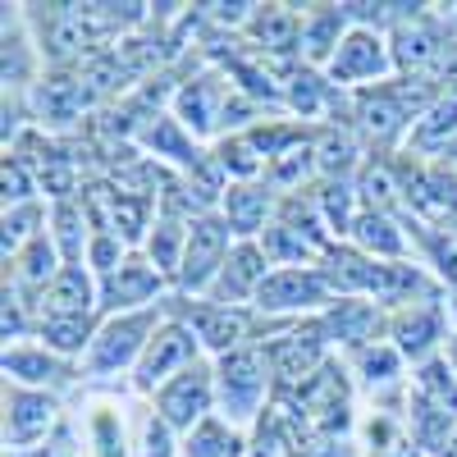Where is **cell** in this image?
Wrapping results in <instances>:
<instances>
[{
  "instance_id": "cell-34",
  "label": "cell",
  "mask_w": 457,
  "mask_h": 457,
  "mask_svg": "<svg viewBox=\"0 0 457 457\" xmlns=\"http://www.w3.org/2000/svg\"><path fill=\"white\" fill-rule=\"evenodd\" d=\"M261 252L270 256V265H279V270H297V265H320V261H325V252H320L312 238L293 234V228L279 224V220L261 234Z\"/></svg>"
},
{
  "instance_id": "cell-11",
  "label": "cell",
  "mask_w": 457,
  "mask_h": 457,
  "mask_svg": "<svg viewBox=\"0 0 457 457\" xmlns=\"http://www.w3.org/2000/svg\"><path fill=\"white\" fill-rule=\"evenodd\" d=\"M165 275L151 265V256L146 252H129L124 261H120V270H110L105 279H101V316H110V312H142V307H156L161 302V293H165Z\"/></svg>"
},
{
  "instance_id": "cell-13",
  "label": "cell",
  "mask_w": 457,
  "mask_h": 457,
  "mask_svg": "<svg viewBox=\"0 0 457 457\" xmlns=\"http://www.w3.org/2000/svg\"><path fill=\"white\" fill-rule=\"evenodd\" d=\"M389 69H394V46L375 28H353L338 42L334 60L325 64V79L334 87H348V83H366V79H385Z\"/></svg>"
},
{
  "instance_id": "cell-46",
  "label": "cell",
  "mask_w": 457,
  "mask_h": 457,
  "mask_svg": "<svg viewBox=\"0 0 457 457\" xmlns=\"http://www.w3.org/2000/svg\"><path fill=\"white\" fill-rule=\"evenodd\" d=\"M0 174H5V206L37 202V179L28 174V165L14 156V151H5V165H0Z\"/></svg>"
},
{
  "instance_id": "cell-9",
  "label": "cell",
  "mask_w": 457,
  "mask_h": 457,
  "mask_svg": "<svg viewBox=\"0 0 457 457\" xmlns=\"http://www.w3.org/2000/svg\"><path fill=\"white\" fill-rule=\"evenodd\" d=\"M197 353H202L197 334L187 329L183 320H174V316H170V320L156 329V338L146 343L142 361L133 366V389L156 398V389H165L174 375H183L187 366H197Z\"/></svg>"
},
{
  "instance_id": "cell-24",
  "label": "cell",
  "mask_w": 457,
  "mask_h": 457,
  "mask_svg": "<svg viewBox=\"0 0 457 457\" xmlns=\"http://www.w3.org/2000/svg\"><path fill=\"white\" fill-rule=\"evenodd\" d=\"M247 37L270 55H297L302 46V10L293 5H256L247 19Z\"/></svg>"
},
{
  "instance_id": "cell-10",
  "label": "cell",
  "mask_w": 457,
  "mask_h": 457,
  "mask_svg": "<svg viewBox=\"0 0 457 457\" xmlns=\"http://www.w3.org/2000/svg\"><path fill=\"white\" fill-rule=\"evenodd\" d=\"M211 407H215V366H206V361L174 375L165 389H156V403H151V411H161L165 421L183 435H193L211 416Z\"/></svg>"
},
{
  "instance_id": "cell-19",
  "label": "cell",
  "mask_w": 457,
  "mask_h": 457,
  "mask_svg": "<svg viewBox=\"0 0 457 457\" xmlns=\"http://www.w3.org/2000/svg\"><path fill=\"white\" fill-rule=\"evenodd\" d=\"M42 320H87L101 316V284H92L87 265H64L51 279V288L37 297Z\"/></svg>"
},
{
  "instance_id": "cell-18",
  "label": "cell",
  "mask_w": 457,
  "mask_h": 457,
  "mask_svg": "<svg viewBox=\"0 0 457 457\" xmlns=\"http://www.w3.org/2000/svg\"><path fill=\"white\" fill-rule=\"evenodd\" d=\"M179 124L187 129V133H197V137H206V133H215L224 120H228V105H234V87H228V79L224 73H202V79H187L183 87H179Z\"/></svg>"
},
{
  "instance_id": "cell-51",
  "label": "cell",
  "mask_w": 457,
  "mask_h": 457,
  "mask_svg": "<svg viewBox=\"0 0 457 457\" xmlns=\"http://www.w3.org/2000/svg\"><path fill=\"white\" fill-rule=\"evenodd\" d=\"M444 161H448V165H453V170H457V142H453V146H448V156H444Z\"/></svg>"
},
{
  "instance_id": "cell-6",
  "label": "cell",
  "mask_w": 457,
  "mask_h": 457,
  "mask_svg": "<svg viewBox=\"0 0 457 457\" xmlns=\"http://www.w3.org/2000/svg\"><path fill=\"white\" fill-rule=\"evenodd\" d=\"M165 312L193 329L197 343L211 348L215 357L238 353L243 343L256 338V312L252 307H220V302H206V297H170Z\"/></svg>"
},
{
  "instance_id": "cell-23",
  "label": "cell",
  "mask_w": 457,
  "mask_h": 457,
  "mask_svg": "<svg viewBox=\"0 0 457 457\" xmlns=\"http://www.w3.org/2000/svg\"><path fill=\"white\" fill-rule=\"evenodd\" d=\"M5 375L10 385H23V389H42V385H69L73 370L60 353L51 348H32V343H14V348H5Z\"/></svg>"
},
{
  "instance_id": "cell-43",
  "label": "cell",
  "mask_w": 457,
  "mask_h": 457,
  "mask_svg": "<svg viewBox=\"0 0 457 457\" xmlns=\"http://www.w3.org/2000/svg\"><path fill=\"white\" fill-rule=\"evenodd\" d=\"M92 444H96V457H124V421L110 403L92 411Z\"/></svg>"
},
{
  "instance_id": "cell-44",
  "label": "cell",
  "mask_w": 457,
  "mask_h": 457,
  "mask_svg": "<svg viewBox=\"0 0 457 457\" xmlns=\"http://www.w3.org/2000/svg\"><path fill=\"white\" fill-rule=\"evenodd\" d=\"M247 457H293V444H288V435H284V426H279V416H275L270 407H265V416L256 421V439H252Z\"/></svg>"
},
{
  "instance_id": "cell-20",
  "label": "cell",
  "mask_w": 457,
  "mask_h": 457,
  "mask_svg": "<svg viewBox=\"0 0 457 457\" xmlns=\"http://www.w3.org/2000/svg\"><path fill=\"white\" fill-rule=\"evenodd\" d=\"M133 146L156 151V156H170V161L183 165L187 174H197V170L206 165L202 146L183 133L179 120H170V114H161V110H142V120H137V129H133Z\"/></svg>"
},
{
  "instance_id": "cell-22",
  "label": "cell",
  "mask_w": 457,
  "mask_h": 457,
  "mask_svg": "<svg viewBox=\"0 0 457 457\" xmlns=\"http://www.w3.org/2000/svg\"><path fill=\"white\" fill-rule=\"evenodd\" d=\"M353 19H348V10H343V5H307V10H302V46H297V55H302V64H329L334 60V51H338V42H343V37H348V32H343V28H348Z\"/></svg>"
},
{
  "instance_id": "cell-30",
  "label": "cell",
  "mask_w": 457,
  "mask_h": 457,
  "mask_svg": "<svg viewBox=\"0 0 457 457\" xmlns=\"http://www.w3.org/2000/svg\"><path fill=\"white\" fill-rule=\"evenodd\" d=\"M187 220H174V215H161L156 224H151V234H146V256L151 265L174 284L179 270H183V252H187Z\"/></svg>"
},
{
  "instance_id": "cell-33",
  "label": "cell",
  "mask_w": 457,
  "mask_h": 457,
  "mask_svg": "<svg viewBox=\"0 0 457 457\" xmlns=\"http://www.w3.org/2000/svg\"><path fill=\"white\" fill-rule=\"evenodd\" d=\"M247 439L238 435V426L220 421V416H206V421L183 439L179 457H247Z\"/></svg>"
},
{
  "instance_id": "cell-5",
  "label": "cell",
  "mask_w": 457,
  "mask_h": 457,
  "mask_svg": "<svg viewBox=\"0 0 457 457\" xmlns=\"http://www.w3.org/2000/svg\"><path fill=\"white\" fill-rule=\"evenodd\" d=\"M302 407V421H307V435L312 444L320 439H338V435H348L353 430V385H348V375H343V366L329 357L307 385L302 389H288Z\"/></svg>"
},
{
  "instance_id": "cell-25",
  "label": "cell",
  "mask_w": 457,
  "mask_h": 457,
  "mask_svg": "<svg viewBox=\"0 0 457 457\" xmlns=\"http://www.w3.org/2000/svg\"><path fill=\"white\" fill-rule=\"evenodd\" d=\"M51 238H55L64 265H87V247H92L96 234H92L83 197H64V202L51 206Z\"/></svg>"
},
{
  "instance_id": "cell-45",
  "label": "cell",
  "mask_w": 457,
  "mask_h": 457,
  "mask_svg": "<svg viewBox=\"0 0 457 457\" xmlns=\"http://www.w3.org/2000/svg\"><path fill=\"white\" fill-rule=\"evenodd\" d=\"M174 426L165 421L161 411H146V421H142V448H137V457H179V448H174Z\"/></svg>"
},
{
  "instance_id": "cell-2",
  "label": "cell",
  "mask_w": 457,
  "mask_h": 457,
  "mask_svg": "<svg viewBox=\"0 0 457 457\" xmlns=\"http://www.w3.org/2000/svg\"><path fill=\"white\" fill-rule=\"evenodd\" d=\"M270 398H275V366L265 343H243L238 353L215 361V403L228 426L261 421Z\"/></svg>"
},
{
  "instance_id": "cell-4",
  "label": "cell",
  "mask_w": 457,
  "mask_h": 457,
  "mask_svg": "<svg viewBox=\"0 0 457 457\" xmlns=\"http://www.w3.org/2000/svg\"><path fill=\"white\" fill-rule=\"evenodd\" d=\"M170 320L165 302H156V307H142V312H124V316H105L92 348L83 357V370L87 375H110V370H124V366H137L146 343L156 338V329Z\"/></svg>"
},
{
  "instance_id": "cell-32",
  "label": "cell",
  "mask_w": 457,
  "mask_h": 457,
  "mask_svg": "<svg viewBox=\"0 0 457 457\" xmlns=\"http://www.w3.org/2000/svg\"><path fill=\"white\" fill-rule=\"evenodd\" d=\"M275 220H279V224H288L293 234L312 238L320 252H329V247H334L329 220H325V211H320L316 193H293V197H279V211H275Z\"/></svg>"
},
{
  "instance_id": "cell-48",
  "label": "cell",
  "mask_w": 457,
  "mask_h": 457,
  "mask_svg": "<svg viewBox=\"0 0 457 457\" xmlns=\"http://www.w3.org/2000/svg\"><path fill=\"white\" fill-rule=\"evenodd\" d=\"M32 457H83V453H79V444H73V430H69V426H60L42 448L32 453Z\"/></svg>"
},
{
  "instance_id": "cell-1",
  "label": "cell",
  "mask_w": 457,
  "mask_h": 457,
  "mask_svg": "<svg viewBox=\"0 0 457 457\" xmlns=\"http://www.w3.org/2000/svg\"><path fill=\"white\" fill-rule=\"evenodd\" d=\"M320 270L329 275L334 293L338 297H370L379 307H407V302H435L439 297V284L430 275H421L416 265L407 261H375L348 243H334L320 261Z\"/></svg>"
},
{
  "instance_id": "cell-7",
  "label": "cell",
  "mask_w": 457,
  "mask_h": 457,
  "mask_svg": "<svg viewBox=\"0 0 457 457\" xmlns=\"http://www.w3.org/2000/svg\"><path fill=\"white\" fill-rule=\"evenodd\" d=\"M338 293L329 284V275L320 270V265H297V270H270V279L261 284L252 312L261 316H279V320H293L302 312L320 316L325 307H334Z\"/></svg>"
},
{
  "instance_id": "cell-8",
  "label": "cell",
  "mask_w": 457,
  "mask_h": 457,
  "mask_svg": "<svg viewBox=\"0 0 457 457\" xmlns=\"http://www.w3.org/2000/svg\"><path fill=\"white\" fill-rule=\"evenodd\" d=\"M234 228H228V220L224 215H202V220H193V228H187V252H183V270H179V279H174V288L183 293V297H193V293H202L206 297V288L215 284V275L224 270V261H228V252H234Z\"/></svg>"
},
{
  "instance_id": "cell-3",
  "label": "cell",
  "mask_w": 457,
  "mask_h": 457,
  "mask_svg": "<svg viewBox=\"0 0 457 457\" xmlns=\"http://www.w3.org/2000/svg\"><path fill=\"white\" fill-rule=\"evenodd\" d=\"M435 101H439V96H435L430 79L375 83V87H361V92H357V120H361V129H366L379 146H389L407 124L421 120Z\"/></svg>"
},
{
  "instance_id": "cell-37",
  "label": "cell",
  "mask_w": 457,
  "mask_h": 457,
  "mask_svg": "<svg viewBox=\"0 0 457 457\" xmlns=\"http://www.w3.org/2000/svg\"><path fill=\"white\" fill-rule=\"evenodd\" d=\"M316 202H320V211H325V220H329V234H334V238H353V224H357V215H361V211H353V206H357L353 179H325V183L316 187Z\"/></svg>"
},
{
  "instance_id": "cell-16",
  "label": "cell",
  "mask_w": 457,
  "mask_h": 457,
  "mask_svg": "<svg viewBox=\"0 0 457 457\" xmlns=\"http://www.w3.org/2000/svg\"><path fill=\"white\" fill-rule=\"evenodd\" d=\"M265 279H270V256L261 252V243H234L224 270L206 288V302H220V307H247V302H256Z\"/></svg>"
},
{
  "instance_id": "cell-40",
  "label": "cell",
  "mask_w": 457,
  "mask_h": 457,
  "mask_svg": "<svg viewBox=\"0 0 457 457\" xmlns=\"http://www.w3.org/2000/svg\"><path fill=\"white\" fill-rule=\"evenodd\" d=\"M28 60H32V46H28V19L23 14H5V96L23 92L28 87Z\"/></svg>"
},
{
  "instance_id": "cell-29",
  "label": "cell",
  "mask_w": 457,
  "mask_h": 457,
  "mask_svg": "<svg viewBox=\"0 0 457 457\" xmlns=\"http://www.w3.org/2000/svg\"><path fill=\"white\" fill-rule=\"evenodd\" d=\"M312 151H316V170L325 179H353V170L361 165V146L353 129H338V124H320Z\"/></svg>"
},
{
  "instance_id": "cell-52",
  "label": "cell",
  "mask_w": 457,
  "mask_h": 457,
  "mask_svg": "<svg viewBox=\"0 0 457 457\" xmlns=\"http://www.w3.org/2000/svg\"><path fill=\"white\" fill-rule=\"evenodd\" d=\"M5 457H10V453H5Z\"/></svg>"
},
{
  "instance_id": "cell-39",
  "label": "cell",
  "mask_w": 457,
  "mask_h": 457,
  "mask_svg": "<svg viewBox=\"0 0 457 457\" xmlns=\"http://www.w3.org/2000/svg\"><path fill=\"white\" fill-rule=\"evenodd\" d=\"M96 316L87 320H37V334H42V348L60 353V357H79L83 348H92L96 338Z\"/></svg>"
},
{
  "instance_id": "cell-36",
  "label": "cell",
  "mask_w": 457,
  "mask_h": 457,
  "mask_svg": "<svg viewBox=\"0 0 457 457\" xmlns=\"http://www.w3.org/2000/svg\"><path fill=\"white\" fill-rule=\"evenodd\" d=\"M353 361H357V370L366 379V389L370 394H385V389H394L398 379H403V361L407 357L394 348V343H366V348L353 353Z\"/></svg>"
},
{
  "instance_id": "cell-26",
  "label": "cell",
  "mask_w": 457,
  "mask_h": 457,
  "mask_svg": "<svg viewBox=\"0 0 457 457\" xmlns=\"http://www.w3.org/2000/svg\"><path fill=\"white\" fill-rule=\"evenodd\" d=\"M407 435L416 439V448H421L426 457H439L448 448V439L457 435V416H448L444 407H435L426 394H407V416H403Z\"/></svg>"
},
{
  "instance_id": "cell-47",
  "label": "cell",
  "mask_w": 457,
  "mask_h": 457,
  "mask_svg": "<svg viewBox=\"0 0 457 457\" xmlns=\"http://www.w3.org/2000/svg\"><path fill=\"white\" fill-rule=\"evenodd\" d=\"M129 256V247L120 243V238H110V234H96L92 238V247H87V265H92V270L105 279L110 270H120V261Z\"/></svg>"
},
{
  "instance_id": "cell-12",
  "label": "cell",
  "mask_w": 457,
  "mask_h": 457,
  "mask_svg": "<svg viewBox=\"0 0 457 457\" xmlns=\"http://www.w3.org/2000/svg\"><path fill=\"white\" fill-rule=\"evenodd\" d=\"M60 430V403L46 389L5 385V448L46 444Z\"/></svg>"
},
{
  "instance_id": "cell-35",
  "label": "cell",
  "mask_w": 457,
  "mask_h": 457,
  "mask_svg": "<svg viewBox=\"0 0 457 457\" xmlns=\"http://www.w3.org/2000/svg\"><path fill=\"white\" fill-rule=\"evenodd\" d=\"M211 161L228 174V179H238V183H261L265 179V161H261V151L252 146L247 133H228L215 142L211 151Z\"/></svg>"
},
{
  "instance_id": "cell-21",
  "label": "cell",
  "mask_w": 457,
  "mask_h": 457,
  "mask_svg": "<svg viewBox=\"0 0 457 457\" xmlns=\"http://www.w3.org/2000/svg\"><path fill=\"white\" fill-rule=\"evenodd\" d=\"M270 211H279L270 183H228V193L220 202V215L228 220V228H234L238 243H256V234L270 228V224H265Z\"/></svg>"
},
{
  "instance_id": "cell-28",
  "label": "cell",
  "mask_w": 457,
  "mask_h": 457,
  "mask_svg": "<svg viewBox=\"0 0 457 457\" xmlns=\"http://www.w3.org/2000/svg\"><path fill=\"white\" fill-rule=\"evenodd\" d=\"M353 247L375 256V261H403L407 256V238H403L398 220L385 215V211H366V206L353 224Z\"/></svg>"
},
{
  "instance_id": "cell-38",
  "label": "cell",
  "mask_w": 457,
  "mask_h": 457,
  "mask_svg": "<svg viewBox=\"0 0 457 457\" xmlns=\"http://www.w3.org/2000/svg\"><path fill=\"white\" fill-rule=\"evenodd\" d=\"M312 174H316V151L307 142V146H293V151H284V156H275L270 165H265L261 183H270L284 197H293V193H302V183H307Z\"/></svg>"
},
{
  "instance_id": "cell-50",
  "label": "cell",
  "mask_w": 457,
  "mask_h": 457,
  "mask_svg": "<svg viewBox=\"0 0 457 457\" xmlns=\"http://www.w3.org/2000/svg\"><path fill=\"white\" fill-rule=\"evenodd\" d=\"M444 357H448V366H453V375H457V334H448V343H444Z\"/></svg>"
},
{
  "instance_id": "cell-49",
  "label": "cell",
  "mask_w": 457,
  "mask_h": 457,
  "mask_svg": "<svg viewBox=\"0 0 457 457\" xmlns=\"http://www.w3.org/2000/svg\"><path fill=\"white\" fill-rule=\"evenodd\" d=\"M297 457H361V453L348 448V444H338V439H320V444H312V448H302Z\"/></svg>"
},
{
  "instance_id": "cell-42",
  "label": "cell",
  "mask_w": 457,
  "mask_h": 457,
  "mask_svg": "<svg viewBox=\"0 0 457 457\" xmlns=\"http://www.w3.org/2000/svg\"><path fill=\"white\" fill-rule=\"evenodd\" d=\"M42 202H23V206H5V261H14L32 238H42Z\"/></svg>"
},
{
  "instance_id": "cell-15",
  "label": "cell",
  "mask_w": 457,
  "mask_h": 457,
  "mask_svg": "<svg viewBox=\"0 0 457 457\" xmlns=\"http://www.w3.org/2000/svg\"><path fill=\"white\" fill-rule=\"evenodd\" d=\"M448 19H435L430 10H421L416 19L394 28V64L407 69V79H421L426 69H439L448 60Z\"/></svg>"
},
{
  "instance_id": "cell-17",
  "label": "cell",
  "mask_w": 457,
  "mask_h": 457,
  "mask_svg": "<svg viewBox=\"0 0 457 457\" xmlns=\"http://www.w3.org/2000/svg\"><path fill=\"white\" fill-rule=\"evenodd\" d=\"M325 343H348V348H366V343H379V329H389V312L370 297H338L334 307H325L316 316Z\"/></svg>"
},
{
  "instance_id": "cell-27",
  "label": "cell",
  "mask_w": 457,
  "mask_h": 457,
  "mask_svg": "<svg viewBox=\"0 0 457 457\" xmlns=\"http://www.w3.org/2000/svg\"><path fill=\"white\" fill-rule=\"evenodd\" d=\"M457 142V96H439L407 133V156H448Z\"/></svg>"
},
{
  "instance_id": "cell-41",
  "label": "cell",
  "mask_w": 457,
  "mask_h": 457,
  "mask_svg": "<svg viewBox=\"0 0 457 457\" xmlns=\"http://www.w3.org/2000/svg\"><path fill=\"white\" fill-rule=\"evenodd\" d=\"M416 394H426L435 407L457 416V375H453L448 357H430V361L416 366Z\"/></svg>"
},
{
  "instance_id": "cell-31",
  "label": "cell",
  "mask_w": 457,
  "mask_h": 457,
  "mask_svg": "<svg viewBox=\"0 0 457 457\" xmlns=\"http://www.w3.org/2000/svg\"><path fill=\"white\" fill-rule=\"evenodd\" d=\"M329 101H334V83L325 79V73H316L312 64L284 69V105H288L293 114L312 120V114H320Z\"/></svg>"
},
{
  "instance_id": "cell-14",
  "label": "cell",
  "mask_w": 457,
  "mask_h": 457,
  "mask_svg": "<svg viewBox=\"0 0 457 457\" xmlns=\"http://www.w3.org/2000/svg\"><path fill=\"white\" fill-rule=\"evenodd\" d=\"M389 338L407 361H430L435 343H448V312L444 302H407L389 312Z\"/></svg>"
}]
</instances>
